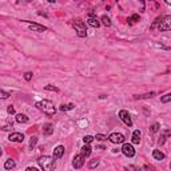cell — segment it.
<instances>
[{
	"mask_svg": "<svg viewBox=\"0 0 171 171\" xmlns=\"http://www.w3.org/2000/svg\"><path fill=\"white\" fill-rule=\"evenodd\" d=\"M127 22H128L130 24H132V23H135V22H139V15H138V13H134L131 18L127 19Z\"/></svg>",
	"mask_w": 171,
	"mask_h": 171,
	"instance_id": "23",
	"label": "cell"
},
{
	"mask_svg": "<svg viewBox=\"0 0 171 171\" xmlns=\"http://www.w3.org/2000/svg\"><path fill=\"white\" fill-rule=\"evenodd\" d=\"M24 23H27V24L29 26V29L33 32H44L47 31V27L44 26H42V24H38V23H31V22H28V20H23Z\"/></svg>",
	"mask_w": 171,
	"mask_h": 171,
	"instance_id": "7",
	"label": "cell"
},
{
	"mask_svg": "<svg viewBox=\"0 0 171 171\" xmlns=\"http://www.w3.org/2000/svg\"><path fill=\"white\" fill-rule=\"evenodd\" d=\"M64 154V146H58L53 150V159H60Z\"/></svg>",
	"mask_w": 171,
	"mask_h": 171,
	"instance_id": "12",
	"label": "cell"
},
{
	"mask_svg": "<svg viewBox=\"0 0 171 171\" xmlns=\"http://www.w3.org/2000/svg\"><path fill=\"white\" fill-rule=\"evenodd\" d=\"M84 156L82 155V154H79V155H75V158L72 160V166L74 169H82L83 165H84Z\"/></svg>",
	"mask_w": 171,
	"mask_h": 171,
	"instance_id": "9",
	"label": "cell"
},
{
	"mask_svg": "<svg viewBox=\"0 0 171 171\" xmlns=\"http://www.w3.org/2000/svg\"><path fill=\"white\" fill-rule=\"evenodd\" d=\"M16 122L18 123H27L28 122V116L24 115V114H18V115H16Z\"/></svg>",
	"mask_w": 171,
	"mask_h": 171,
	"instance_id": "19",
	"label": "cell"
},
{
	"mask_svg": "<svg viewBox=\"0 0 171 171\" xmlns=\"http://www.w3.org/2000/svg\"><path fill=\"white\" fill-rule=\"evenodd\" d=\"M94 139H95V136H92V135H86L84 138H83V142H84V145H90V143H91Z\"/></svg>",
	"mask_w": 171,
	"mask_h": 171,
	"instance_id": "26",
	"label": "cell"
},
{
	"mask_svg": "<svg viewBox=\"0 0 171 171\" xmlns=\"http://www.w3.org/2000/svg\"><path fill=\"white\" fill-rule=\"evenodd\" d=\"M166 3H167V4H169V5H171V2H170V0H167Z\"/></svg>",
	"mask_w": 171,
	"mask_h": 171,
	"instance_id": "36",
	"label": "cell"
},
{
	"mask_svg": "<svg viewBox=\"0 0 171 171\" xmlns=\"http://www.w3.org/2000/svg\"><path fill=\"white\" fill-rule=\"evenodd\" d=\"M95 139H96V140H100V142H103V140H107V136L103 135V134H96Z\"/></svg>",
	"mask_w": 171,
	"mask_h": 171,
	"instance_id": "30",
	"label": "cell"
},
{
	"mask_svg": "<svg viewBox=\"0 0 171 171\" xmlns=\"http://www.w3.org/2000/svg\"><path fill=\"white\" fill-rule=\"evenodd\" d=\"M7 111H8V114H15V108H13V106H8V110H7Z\"/></svg>",
	"mask_w": 171,
	"mask_h": 171,
	"instance_id": "33",
	"label": "cell"
},
{
	"mask_svg": "<svg viewBox=\"0 0 171 171\" xmlns=\"http://www.w3.org/2000/svg\"><path fill=\"white\" fill-rule=\"evenodd\" d=\"M0 94H2V98H3V99H7V98L9 96V94H8V92H5V91H3V90L0 91Z\"/></svg>",
	"mask_w": 171,
	"mask_h": 171,
	"instance_id": "32",
	"label": "cell"
},
{
	"mask_svg": "<svg viewBox=\"0 0 171 171\" xmlns=\"http://www.w3.org/2000/svg\"><path fill=\"white\" fill-rule=\"evenodd\" d=\"M170 167H171V165H170Z\"/></svg>",
	"mask_w": 171,
	"mask_h": 171,
	"instance_id": "37",
	"label": "cell"
},
{
	"mask_svg": "<svg viewBox=\"0 0 171 171\" xmlns=\"http://www.w3.org/2000/svg\"><path fill=\"white\" fill-rule=\"evenodd\" d=\"M87 23H88V26L94 27V28L100 27V22L98 20V18H96V15L94 12H90V16H88V19H87Z\"/></svg>",
	"mask_w": 171,
	"mask_h": 171,
	"instance_id": "10",
	"label": "cell"
},
{
	"mask_svg": "<svg viewBox=\"0 0 171 171\" xmlns=\"http://www.w3.org/2000/svg\"><path fill=\"white\" fill-rule=\"evenodd\" d=\"M139 142H140V131L136 130V131L132 132V143L134 145H139Z\"/></svg>",
	"mask_w": 171,
	"mask_h": 171,
	"instance_id": "18",
	"label": "cell"
},
{
	"mask_svg": "<svg viewBox=\"0 0 171 171\" xmlns=\"http://www.w3.org/2000/svg\"><path fill=\"white\" fill-rule=\"evenodd\" d=\"M91 152H92V149H91V146H90V145H84L82 147V150H80V154H82L84 158H87V156L91 155Z\"/></svg>",
	"mask_w": 171,
	"mask_h": 171,
	"instance_id": "14",
	"label": "cell"
},
{
	"mask_svg": "<svg viewBox=\"0 0 171 171\" xmlns=\"http://www.w3.org/2000/svg\"><path fill=\"white\" fill-rule=\"evenodd\" d=\"M43 134H44V135H51V134H53L52 123H46V125L43 126Z\"/></svg>",
	"mask_w": 171,
	"mask_h": 171,
	"instance_id": "15",
	"label": "cell"
},
{
	"mask_svg": "<svg viewBox=\"0 0 171 171\" xmlns=\"http://www.w3.org/2000/svg\"><path fill=\"white\" fill-rule=\"evenodd\" d=\"M74 107H75V106H74L72 103H71V104H62V106H60V111H68V110H72Z\"/></svg>",
	"mask_w": 171,
	"mask_h": 171,
	"instance_id": "27",
	"label": "cell"
},
{
	"mask_svg": "<svg viewBox=\"0 0 171 171\" xmlns=\"http://www.w3.org/2000/svg\"><path fill=\"white\" fill-rule=\"evenodd\" d=\"M158 29L159 31H171V15H166L160 18Z\"/></svg>",
	"mask_w": 171,
	"mask_h": 171,
	"instance_id": "4",
	"label": "cell"
},
{
	"mask_svg": "<svg viewBox=\"0 0 171 171\" xmlns=\"http://www.w3.org/2000/svg\"><path fill=\"white\" fill-rule=\"evenodd\" d=\"M44 88H46V90H48V91H55V92H59V88H58V87H53L52 84H48V86H46Z\"/></svg>",
	"mask_w": 171,
	"mask_h": 171,
	"instance_id": "29",
	"label": "cell"
},
{
	"mask_svg": "<svg viewBox=\"0 0 171 171\" xmlns=\"http://www.w3.org/2000/svg\"><path fill=\"white\" fill-rule=\"evenodd\" d=\"M72 26H74V28H75V32L78 33L79 38H86L87 36V28H86V24L82 22V20H75Z\"/></svg>",
	"mask_w": 171,
	"mask_h": 171,
	"instance_id": "3",
	"label": "cell"
},
{
	"mask_svg": "<svg viewBox=\"0 0 171 171\" xmlns=\"http://www.w3.org/2000/svg\"><path fill=\"white\" fill-rule=\"evenodd\" d=\"M159 128H160V125H159V123H154V125H152L151 127H150V130H151V132H154V134H155V132H158V131H159Z\"/></svg>",
	"mask_w": 171,
	"mask_h": 171,
	"instance_id": "28",
	"label": "cell"
},
{
	"mask_svg": "<svg viewBox=\"0 0 171 171\" xmlns=\"http://www.w3.org/2000/svg\"><path fill=\"white\" fill-rule=\"evenodd\" d=\"M108 140L114 145H120V143H125V135L123 134H119V132H112L111 135L108 136Z\"/></svg>",
	"mask_w": 171,
	"mask_h": 171,
	"instance_id": "5",
	"label": "cell"
},
{
	"mask_svg": "<svg viewBox=\"0 0 171 171\" xmlns=\"http://www.w3.org/2000/svg\"><path fill=\"white\" fill-rule=\"evenodd\" d=\"M102 23H103V26L104 27H110L111 26V19H110L107 15H103L102 16Z\"/></svg>",
	"mask_w": 171,
	"mask_h": 171,
	"instance_id": "21",
	"label": "cell"
},
{
	"mask_svg": "<svg viewBox=\"0 0 171 171\" xmlns=\"http://www.w3.org/2000/svg\"><path fill=\"white\" fill-rule=\"evenodd\" d=\"M98 166H99V159H92L91 162L88 163V167H90V169H91V170L96 169V167H98Z\"/></svg>",
	"mask_w": 171,
	"mask_h": 171,
	"instance_id": "22",
	"label": "cell"
},
{
	"mask_svg": "<svg viewBox=\"0 0 171 171\" xmlns=\"http://www.w3.org/2000/svg\"><path fill=\"white\" fill-rule=\"evenodd\" d=\"M26 171H39L36 167H27V170Z\"/></svg>",
	"mask_w": 171,
	"mask_h": 171,
	"instance_id": "34",
	"label": "cell"
},
{
	"mask_svg": "<svg viewBox=\"0 0 171 171\" xmlns=\"http://www.w3.org/2000/svg\"><path fill=\"white\" fill-rule=\"evenodd\" d=\"M8 139L11 140V142H18V143H22L23 140H24V135H23L22 132H12L11 135L8 136Z\"/></svg>",
	"mask_w": 171,
	"mask_h": 171,
	"instance_id": "11",
	"label": "cell"
},
{
	"mask_svg": "<svg viewBox=\"0 0 171 171\" xmlns=\"http://www.w3.org/2000/svg\"><path fill=\"white\" fill-rule=\"evenodd\" d=\"M15 166H16V163H15V160H13L12 158L7 159L5 163H4V169H5V170H12Z\"/></svg>",
	"mask_w": 171,
	"mask_h": 171,
	"instance_id": "16",
	"label": "cell"
},
{
	"mask_svg": "<svg viewBox=\"0 0 171 171\" xmlns=\"http://www.w3.org/2000/svg\"><path fill=\"white\" fill-rule=\"evenodd\" d=\"M35 107L38 110H40V111H43L44 114H47V115H50V116H52L56 114V108H55V106H53V103L51 102V100H47V99L39 100V102H36Z\"/></svg>",
	"mask_w": 171,
	"mask_h": 171,
	"instance_id": "1",
	"label": "cell"
},
{
	"mask_svg": "<svg viewBox=\"0 0 171 171\" xmlns=\"http://www.w3.org/2000/svg\"><path fill=\"white\" fill-rule=\"evenodd\" d=\"M156 95V92H146V94H140V95H134V99H136V100H140V99H149V98H154V96Z\"/></svg>",
	"mask_w": 171,
	"mask_h": 171,
	"instance_id": "13",
	"label": "cell"
},
{
	"mask_svg": "<svg viewBox=\"0 0 171 171\" xmlns=\"http://www.w3.org/2000/svg\"><path fill=\"white\" fill-rule=\"evenodd\" d=\"M39 165L42 167L43 171H53L56 167V163L53 160V156H48V155H43L39 158Z\"/></svg>",
	"mask_w": 171,
	"mask_h": 171,
	"instance_id": "2",
	"label": "cell"
},
{
	"mask_svg": "<svg viewBox=\"0 0 171 171\" xmlns=\"http://www.w3.org/2000/svg\"><path fill=\"white\" fill-rule=\"evenodd\" d=\"M32 75H33L32 72H26V74H24V79L27 80V82H29V80L32 79Z\"/></svg>",
	"mask_w": 171,
	"mask_h": 171,
	"instance_id": "31",
	"label": "cell"
},
{
	"mask_svg": "<svg viewBox=\"0 0 171 171\" xmlns=\"http://www.w3.org/2000/svg\"><path fill=\"white\" fill-rule=\"evenodd\" d=\"M170 135H171V131H170V130H166V131L160 135L158 143H159V145H163V143H165V140H166V138H167V136H170Z\"/></svg>",
	"mask_w": 171,
	"mask_h": 171,
	"instance_id": "20",
	"label": "cell"
},
{
	"mask_svg": "<svg viewBox=\"0 0 171 171\" xmlns=\"http://www.w3.org/2000/svg\"><path fill=\"white\" fill-rule=\"evenodd\" d=\"M160 102H162V103H169V102H171V92L166 94V95H163L162 98H160Z\"/></svg>",
	"mask_w": 171,
	"mask_h": 171,
	"instance_id": "24",
	"label": "cell"
},
{
	"mask_svg": "<svg viewBox=\"0 0 171 171\" xmlns=\"http://www.w3.org/2000/svg\"><path fill=\"white\" fill-rule=\"evenodd\" d=\"M122 152L125 154L126 156H128V158H132V156L135 155V149H134V146L131 143H125L122 147Z\"/></svg>",
	"mask_w": 171,
	"mask_h": 171,
	"instance_id": "8",
	"label": "cell"
},
{
	"mask_svg": "<svg viewBox=\"0 0 171 171\" xmlns=\"http://www.w3.org/2000/svg\"><path fill=\"white\" fill-rule=\"evenodd\" d=\"M166 72H167V74H171V66H170V67H169V68H167V70H166Z\"/></svg>",
	"mask_w": 171,
	"mask_h": 171,
	"instance_id": "35",
	"label": "cell"
},
{
	"mask_svg": "<svg viewBox=\"0 0 171 171\" xmlns=\"http://www.w3.org/2000/svg\"><path fill=\"white\" fill-rule=\"evenodd\" d=\"M119 118L126 126H128V127L132 126V120H131V116H130L128 111H126V110H120L119 111Z\"/></svg>",
	"mask_w": 171,
	"mask_h": 171,
	"instance_id": "6",
	"label": "cell"
},
{
	"mask_svg": "<svg viewBox=\"0 0 171 171\" xmlns=\"http://www.w3.org/2000/svg\"><path fill=\"white\" fill-rule=\"evenodd\" d=\"M36 143H38V136H31V139H29V149L32 150L36 146Z\"/></svg>",
	"mask_w": 171,
	"mask_h": 171,
	"instance_id": "25",
	"label": "cell"
},
{
	"mask_svg": "<svg viewBox=\"0 0 171 171\" xmlns=\"http://www.w3.org/2000/svg\"><path fill=\"white\" fill-rule=\"evenodd\" d=\"M152 156H154V159H156V160H163L165 159V154H163L162 151H159V150H154Z\"/></svg>",
	"mask_w": 171,
	"mask_h": 171,
	"instance_id": "17",
	"label": "cell"
}]
</instances>
